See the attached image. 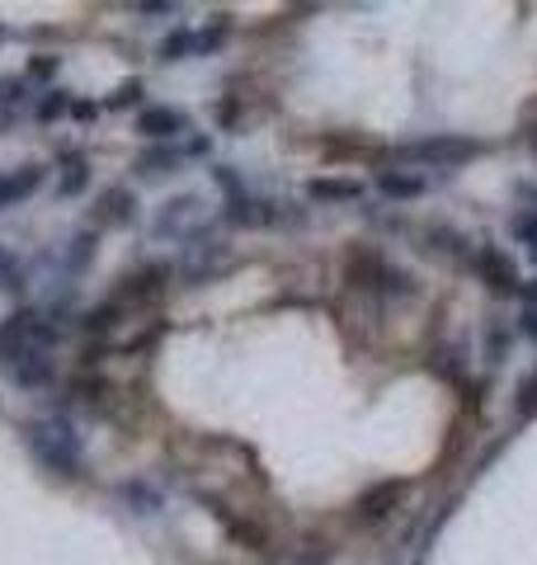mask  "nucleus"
I'll list each match as a JSON object with an SVG mask.
<instances>
[{"label": "nucleus", "mask_w": 537, "mask_h": 565, "mask_svg": "<svg viewBox=\"0 0 537 565\" xmlns=\"http://www.w3.org/2000/svg\"><path fill=\"white\" fill-rule=\"evenodd\" d=\"M467 269L486 282V288L495 297H518V288H524V278H518L514 269V259L499 250V245H472V255H467Z\"/></svg>", "instance_id": "7"}, {"label": "nucleus", "mask_w": 537, "mask_h": 565, "mask_svg": "<svg viewBox=\"0 0 537 565\" xmlns=\"http://www.w3.org/2000/svg\"><path fill=\"white\" fill-rule=\"evenodd\" d=\"M514 334H524V340H533V344H537V307H524V311H518Z\"/></svg>", "instance_id": "32"}, {"label": "nucleus", "mask_w": 537, "mask_h": 565, "mask_svg": "<svg viewBox=\"0 0 537 565\" xmlns=\"http://www.w3.org/2000/svg\"><path fill=\"white\" fill-rule=\"evenodd\" d=\"M179 151H185V161H203V156H212V137L208 132H193L179 141Z\"/></svg>", "instance_id": "31"}, {"label": "nucleus", "mask_w": 537, "mask_h": 565, "mask_svg": "<svg viewBox=\"0 0 537 565\" xmlns=\"http://www.w3.org/2000/svg\"><path fill=\"white\" fill-rule=\"evenodd\" d=\"M166 330H170L166 316H151V326L141 330V334H133V340H123V344H118V353H123V359H133V353H147V349H151V344H156Z\"/></svg>", "instance_id": "27"}, {"label": "nucleus", "mask_w": 537, "mask_h": 565, "mask_svg": "<svg viewBox=\"0 0 537 565\" xmlns=\"http://www.w3.org/2000/svg\"><path fill=\"white\" fill-rule=\"evenodd\" d=\"M20 438H24L29 457L48 476H57V481H85V438H81L76 424L66 419V411L24 419L20 424Z\"/></svg>", "instance_id": "1"}, {"label": "nucleus", "mask_w": 537, "mask_h": 565, "mask_svg": "<svg viewBox=\"0 0 537 565\" xmlns=\"http://www.w3.org/2000/svg\"><path fill=\"white\" fill-rule=\"evenodd\" d=\"M71 90H62V85H52V90L43 99H33V118L39 122H57V118H71Z\"/></svg>", "instance_id": "22"}, {"label": "nucleus", "mask_w": 537, "mask_h": 565, "mask_svg": "<svg viewBox=\"0 0 537 565\" xmlns=\"http://www.w3.org/2000/svg\"><path fill=\"white\" fill-rule=\"evenodd\" d=\"M378 193L387 203H415V199H424L429 193V174H420V170H378Z\"/></svg>", "instance_id": "14"}, {"label": "nucleus", "mask_w": 537, "mask_h": 565, "mask_svg": "<svg viewBox=\"0 0 537 565\" xmlns=\"http://www.w3.org/2000/svg\"><path fill=\"white\" fill-rule=\"evenodd\" d=\"M307 199L312 203H364V180H354V174H316V180H307Z\"/></svg>", "instance_id": "16"}, {"label": "nucleus", "mask_w": 537, "mask_h": 565, "mask_svg": "<svg viewBox=\"0 0 537 565\" xmlns=\"http://www.w3.org/2000/svg\"><path fill=\"white\" fill-rule=\"evenodd\" d=\"M179 166H185L179 141H170V147H147L137 156V174H147V180H156V174H179Z\"/></svg>", "instance_id": "21"}, {"label": "nucleus", "mask_w": 537, "mask_h": 565, "mask_svg": "<svg viewBox=\"0 0 537 565\" xmlns=\"http://www.w3.org/2000/svg\"><path fill=\"white\" fill-rule=\"evenodd\" d=\"M95 245H99V232H90V226H81V232L62 245V255H57V259H62L66 278H81V274L90 269V259H95Z\"/></svg>", "instance_id": "20"}, {"label": "nucleus", "mask_w": 537, "mask_h": 565, "mask_svg": "<svg viewBox=\"0 0 537 565\" xmlns=\"http://www.w3.org/2000/svg\"><path fill=\"white\" fill-rule=\"evenodd\" d=\"M509 236L524 245V250L537 259V207H528V212H514L509 217Z\"/></svg>", "instance_id": "26"}, {"label": "nucleus", "mask_w": 537, "mask_h": 565, "mask_svg": "<svg viewBox=\"0 0 537 565\" xmlns=\"http://www.w3.org/2000/svg\"><path fill=\"white\" fill-rule=\"evenodd\" d=\"M137 222V193L128 184H109L95 193L90 207V232H114V226H133Z\"/></svg>", "instance_id": "9"}, {"label": "nucleus", "mask_w": 537, "mask_h": 565, "mask_svg": "<svg viewBox=\"0 0 537 565\" xmlns=\"http://www.w3.org/2000/svg\"><path fill=\"white\" fill-rule=\"evenodd\" d=\"M509 344H514V330H509L505 321H491V326H486V363H491V367L505 363V359H509Z\"/></svg>", "instance_id": "28"}, {"label": "nucleus", "mask_w": 537, "mask_h": 565, "mask_svg": "<svg viewBox=\"0 0 537 565\" xmlns=\"http://www.w3.org/2000/svg\"><path fill=\"white\" fill-rule=\"evenodd\" d=\"M0 43H6V29H0Z\"/></svg>", "instance_id": "36"}, {"label": "nucleus", "mask_w": 537, "mask_h": 565, "mask_svg": "<svg viewBox=\"0 0 537 565\" xmlns=\"http://www.w3.org/2000/svg\"><path fill=\"white\" fill-rule=\"evenodd\" d=\"M0 292H14V297L24 292V269H20V259H14L6 245H0Z\"/></svg>", "instance_id": "30"}, {"label": "nucleus", "mask_w": 537, "mask_h": 565, "mask_svg": "<svg viewBox=\"0 0 537 565\" xmlns=\"http://www.w3.org/2000/svg\"><path fill=\"white\" fill-rule=\"evenodd\" d=\"M199 504H208V514L222 523V533L236 542V546H245V552H264L268 546V533L255 523V519H245V514H231V509L218 500V494H199Z\"/></svg>", "instance_id": "11"}, {"label": "nucleus", "mask_w": 537, "mask_h": 565, "mask_svg": "<svg viewBox=\"0 0 537 565\" xmlns=\"http://www.w3.org/2000/svg\"><path fill=\"white\" fill-rule=\"evenodd\" d=\"M406 490H410V481H401V476H391V481L368 486V490L354 500V523H364V527H378V523H387V519L401 509Z\"/></svg>", "instance_id": "8"}, {"label": "nucleus", "mask_w": 537, "mask_h": 565, "mask_svg": "<svg viewBox=\"0 0 537 565\" xmlns=\"http://www.w3.org/2000/svg\"><path fill=\"white\" fill-rule=\"evenodd\" d=\"M170 278H175V269L166 259H147V264H137V269L123 274L109 297L123 302L128 311H156L170 297Z\"/></svg>", "instance_id": "5"}, {"label": "nucleus", "mask_w": 537, "mask_h": 565, "mask_svg": "<svg viewBox=\"0 0 537 565\" xmlns=\"http://www.w3.org/2000/svg\"><path fill=\"white\" fill-rule=\"evenodd\" d=\"M528 151H533V161H537V122L528 128Z\"/></svg>", "instance_id": "34"}, {"label": "nucleus", "mask_w": 537, "mask_h": 565, "mask_svg": "<svg viewBox=\"0 0 537 565\" xmlns=\"http://www.w3.org/2000/svg\"><path fill=\"white\" fill-rule=\"evenodd\" d=\"M43 180H48V166H39V161H29L20 170H6V174H0V212L14 207V203H24L29 193H39Z\"/></svg>", "instance_id": "15"}, {"label": "nucleus", "mask_w": 537, "mask_h": 565, "mask_svg": "<svg viewBox=\"0 0 537 565\" xmlns=\"http://www.w3.org/2000/svg\"><path fill=\"white\" fill-rule=\"evenodd\" d=\"M6 373L20 392H48V386L57 382V359H52L48 349H29L14 363H6Z\"/></svg>", "instance_id": "13"}, {"label": "nucleus", "mask_w": 537, "mask_h": 565, "mask_svg": "<svg viewBox=\"0 0 537 565\" xmlns=\"http://www.w3.org/2000/svg\"><path fill=\"white\" fill-rule=\"evenodd\" d=\"M307 565H326V561H307Z\"/></svg>", "instance_id": "35"}, {"label": "nucleus", "mask_w": 537, "mask_h": 565, "mask_svg": "<svg viewBox=\"0 0 537 565\" xmlns=\"http://www.w3.org/2000/svg\"><path fill=\"white\" fill-rule=\"evenodd\" d=\"M141 95H147V81H141V76H128V81H118V85H114V95L104 99V109H109V114H123V109H133V104H141Z\"/></svg>", "instance_id": "24"}, {"label": "nucleus", "mask_w": 537, "mask_h": 565, "mask_svg": "<svg viewBox=\"0 0 537 565\" xmlns=\"http://www.w3.org/2000/svg\"><path fill=\"white\" fill-rule=\"evenodd\" d=\"M90 180H95V170H90L85 151H62V174H57V199H81V193L90 189Z\"/></svg>", "instance_id": "19"}, {"label": "nucleus", "mask_w": 537, "mask_h": 565, "mask_svg": "<svg viewBox=\"0 0 537 565\" xmlns=\"http://www.w3.org/2000/svg\"><path fill=\"white\" fill-rule=\"evenodd\" d=\"M66 340V321H57V316H48L43 307H20L10 311L6 321H0V367L14 363L20 353L29 349H57Z\"/></svg>", "instance_id": "3"}, {"label": "nucleus", "mask_w": 537, "mask_h": 565, "mask_svg": "<svg viewBox=\"0 0 537 565\" xmlns=\"http://www.w3.org/2000/svg\"><path fill=\"white\" fill-rule=\"evenodd\" d=\"M514 415L524 419V424L537 419V367L518 377V386H514Z\"/></svg>", "instance_id": "25"}, {"label": "nucleus", "mask_w": 537, "mask_h": 565, "mask_svg": "<svg viewBox=\"0 0 537 565\" xmlns=\"http://www.w3.org/2000/svg\"><path fill=\"white\" fill-rule=\"evenodd\" d=\"M170 269L185 278V288H203V282L222 278L231 269V245L222 236H208V232H193L189 241H179V259Z\"/></svg>", "instance_id": "4"}, {"label": "nucleus", "mask_w": 537, "mask_h": 565, "mask_svg": "<svg viewBox=\"0 0 537 565\" xmlns=\"http://www.w3.org/2000/svg\"><path fill=\"white\" fill-rule=\"evenodd\" d=\"M29 104H33V95H29L24 76H14V71H10V76H0V132H10Z\"/></svg>", "instance_id": "18"}, {"label": "nucleus", "mask_w": 537, "mask_h": 565, "mask_svg": "<svg viewBox=\"0 0 537 565\" xmlns=\"http://www.w3.org/2000/svg\"><path fill=\"white\" fill-rule=\"evenodd\" d=\"M104 114V104H90V99H71V118L76 122H95Z\"/></svg>", "instance_id": "33"}, {"label": "nucleus", "mask_w": 537, "mask_h": 565, "mask_svg": "<svg viewBox=\"0 0 537 565\" xmlns=\"http://www.w3.org/2000/svg\"><path fill=\"white\" fill-rule=\"evenodd\" d=\"M193 57V29H175V33H166V39L156 43V62H189Z\"/></svg>", "instance_id": "23"}, {"label": "nucleus", "mask_w": 537, "mask_h": 565, "mask_svg": "<svg viewBox=\"0 0 537 565\" xmlns=\"http://www.w3.org/2000/svg\"><path fill=\"white\" fill-rule=\"evenodd\" d=\"M203 217H208L203 193H175V199H166L156 207L151 236L156 241H189L193 232H203Z\"/></svg>", "instance_id": "6"}, {"label": "nucleus", "mask_w": 537, "mask_h": 565, "mask_svg": "<svg viewBox=\"0 0 537 565\" xmlns=\"http://www.w3.org/2000/svg\"><path fill=\"white\" fill-rule=\"evenodd\" d=\"M57 71H62V57H57V52H33V57H29V66H24V81L33 85V81H57Z\"/></svg>", "instance_id": "29"}, {"label": "nucleus", "mask_w": 537, "mask_h": 565, "mask_svg": "<svg viewBox=\"0 0 537 565\" xmlns=\"http://www.w3.org/2000/svg\"><path fill=\"white\" fill-rule=\"evenodd\" d=\"M486 151V141L476 137H457V132H429L420 141H401V147H391V166L397 170H457L476 161V156Z\"/></svg>", "instance_id": "2"}, {"label": "nucleus", "mask_w": 537, "mask_h": 565, "mask_svg": "<svg viewBox=\"0 0 537 565\" xmlns=\"http://www.w3.org/2000/svg\"><path fill=\"white\" fill-rule=\"evenodd\" d=\"M118 500L128 504V514H137V519H156L160 509H166V494H160L151 481H141V476L118 481Z\"/></svg>", "instance_id": "17"}, {"label": "nucleus", "mask_w": 537, "mask_h": 565, "mask_svg": "<svg viewBox=\"0 0 537 565\" xmlns=\"http://www.w3.org/2000/svg\"><path fill=\"white\" fill-rule=\"evenodd\" d=\"M137 132L151 141V147H170V141H185L193 128H189V114L175 109V104H147L137 114Z\"/></svg>", "instance_id": "10"}, {"label": "nucleus", "mask_w": 537, "mask_h": 565, "mask_svg": "<svg viewBox=\"0 0 537 565\" xmlns=\"http://www.w3.org/2000/svg\"><path fill=\"white\" fill-rule=\"evenodd\" d=\"M123 326H133V311L114 302V297H99L95 307L81 311V330H85V340H95V344H114V334Z\"/></svg>", "instance_id": "12"}]
</instances>
